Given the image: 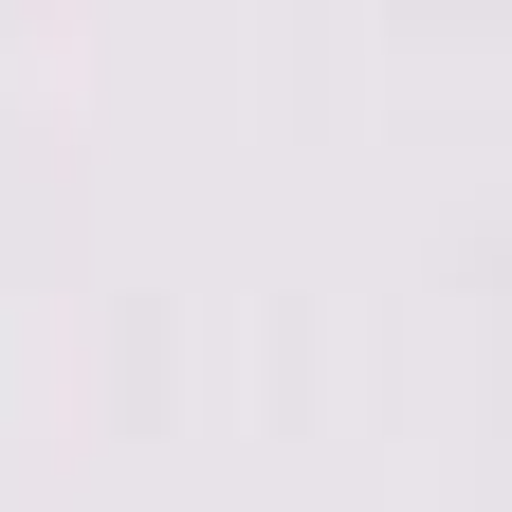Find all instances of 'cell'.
Wrapping results in <instances>:
<instances>
[]
</instances>
